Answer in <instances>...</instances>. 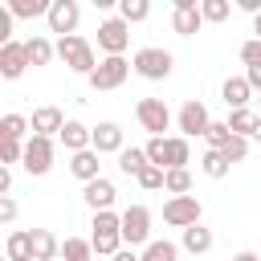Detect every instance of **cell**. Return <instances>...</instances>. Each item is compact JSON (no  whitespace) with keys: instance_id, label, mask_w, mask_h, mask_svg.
Segmentation results:
<instances>
[{"instance_id":"cell-1","label":"cell","mask_w":261,"mask_h":261,"mask_svg":"<svg viewBox=\"0 0 261 261\" xmlns=\"http://www.w3.org/2000/svg\"><path fill=\"white\" fill-rule=\"evenodd\" d=\"M94 237H90V245H94V253H102V257H114V253H122V212H94Z\"/></svg>"},{"instance_id":"cell-2","label":"cell","mask_w":261,"mask_h":261,"mask_svg":"<svg viewBox=\"0 0 261 261\" xmlns=\"http://www.w3.org/2000/svg\"><path fill=\"white\" fill-rule=\"evenodd\" d=\"M147 159L155 163V167H163V171H175V167H184L188 159H192V151H188V139L184 135H175V139H147Z\"/></svg>"},{"instance_id":"cell-3","label":"cell","mask_w":261,"mask_h":261,"mask_svg":"<svg viewBox=\"0 0 261 261\" xmlns=\"http://www.w3.org/2000/svg\"><path fill=\"white\" fill-rule=\"evenodd\" d=\"M57 57H61V61H65L73 73H86V77L98 69V61H94V45H90L86 37H77V33L57 41Z\"/></svg>"},{"instance_id":"cell-4","label":"cell","mask_w":261,"mask_h":261,"mask_svg":"<svg viewBox=\"0 0 261 261\" xmlns=\"http://www.w3.org/2000/svg\"><path fill=\"white\" fill-rule=\"evenodd\" d=\"M130 65H135L139 77H147V82H163V77L171 73L175 57H171L167 49H159V45H147V49H139V53L130 57Z\"/></svg>"},{"instance_id":"cell-5","label":"cell","mask_w":261,"mask_h":261,"mask_svg":"<svg viewBox=\"0 0 261 261\" xmlns=\"http://www.w3.org/2000/svg\"><path fill=\"white\" fill-rule=\"evenodd\" d=\"M122 245L126 249L151 245V212H147V204H130L122 212Z\"/></svg>"},{"instance_id":"cell-6","label":"cell","mask_w":261,"mask_h":261,"mask_svg":"<svg viewBox=\"0 0 261 261\" xmlns=\"http://www.w3.org/2000/svg\"><path fill=\"white\" fill-rule=\"evenodd\" d=\"M130 45V24L122 16H110L98 24V49H106V57H122Z\"/></svg>"},{"instance_id":"cell-7","label":"cell","mask_w":261,"mask_h":261,"mask_svg":"<svg viewBox=\"0 0 261 261\" xmlns=\"http://www.w3.org/2000/svg\"><path fill=\"white\" fill-rule=\"evenodd\" d=\"M130 69H135V65H130L126 57H102L98 69L90 73V86H94V90H118V86L130 77Z\"/></svg>"},{"instance_id":"cell-8","label":"cell","mask_w":261,"mask_h":261,"mask_svg":"<svg viewBox=\"0 0 261 261\" xmlns=\"http://www.w3.org/2000/svg\"><path fill=\"white\" fill-rule=\"evenodd\" d=\"M135 118H139L143 130H151V139H163V130L171 126V110H167L159 98H143V102L135 106Z\"/></svg>"},{"instance_id":"cell-9","label":"cell","mask_w":261,"mask_h":261,"mask_svg":"<svg viewBox=\"0 0 261 261\" xmlns=\"http://www.w3.org/2000/svg\"><path fill=\"white\" fill-rule=\"evenodd\" d=\"M200 200L196 196H171L167 204H163V220L171 224V228H192V224H200Z\"/></svg>"},{"instance_id":"cell-10","label":"cell","mask_w":261,"mask_h":261,"mask_svg":"<svg viewBox=\"0 0 261 261\" xmlns=\"http://www.w3.org/2000/svg\"><path fill=\"white\" fill-rule=\"evenodd\" d=\"M24 171L29 175H45L49 167H53V139H45V135H29V143H24Z\"/></svg>"},{"instance_id":"cell-11","label":"cell","mask_w":261,"mask_h":261,"mask_svg":"<svg viewBox=\"0 0 261 261\" xmlns=\"http://www.w3.org/2000/svg\"><path fill=\"white\" fill-rule=\"evenodd\" d=\"M49 33H61V37H73V29H77V20H82V8H77V0H53V8H49Z\"/></svg>"},{"instance_id":"cell-12","label":"cell","mask_w":261,"mask_h":261,"mask_svg":"<svg viewBox=\"0 0 261 261\" xmlns=\"http://www.w3.org/2000/svg\"><path fill=\"white\" fill-rule=\"evenodd\" d=\"M208 126H212L208 106L196 102V98H188V102L179 106V130H184V139H192V135H208Z\"/></svg>"},{"instance_id":"cell-13","label":"cell","mask_w":261,"mask_h":261,"mask_svg":"<svg viewBox=\"0 0 261 261\" xmlns=\"http://www.w3.org/2000/svg\"><path fill=\"white\" fill-rule=\"evenodd\" d=\"M200 24H204V16H200V0H175L171 29H175L179 37H196V33H200Z\"/></svg>"},{"instance_id":"cell-14","label":"cell","mask_w":261,"mask_h":261,"mask_svg":"<svg viewBox=\"0 0 261 261\" xmlns=\"http://www.w3.org/2000/svg\"><path fill=\"white\" fill-rule=\"evenodd\" d=\"M29 69V49H24V41H8V45H0V77H20Z\"/></svg>"},{"instance_id":"cell-15","label":"cell","mask_w":261,"mask_h":261,"mask_svg":"<svg viewBox=\"0 0 261 261\" xmlns=\"http://www.w3.org/2000/svg\"><path fill=\"white\" fill-rule=\"evenodd\" d=\"M94 151H98V155H122V151H126L122 126H118V122H98V126H94Z\"/></svg>"},{"instance_id":"cell-16","label":"cell","mask_w":261,"mask_h":261,"mask_svg":"<svg viewBox=\"0 0 261 261\" xmlns=\"http://www.w3.org/2000/svg\"><path fill=\"white\" fill-rule=\"evenodd\" d=\"M29 126H33V135H45V139H53V135H61V126H65V114H61L57 106H37V110H33V118H29Z\"/></svg>"},{"instance_id":"cell-17","label":"cell","mask_w":261,"mask_h":261,"mask_svg":"<svg viewBox=\"0 0 261 261\" xmlns=\"http://www.w3.org/2000/svg\"><path fill=\"white\" fill-rule=\"evenodd\" d=\"M57 139H61V147H65L69 155H77V151H90V147H94V130H90V126H82V122H73V118L61 126V135H57Z\"/></svg>"},{"instance_id":"cell-18","label":"cell","mask_w":261,"mask_h":261,"mask_svg":"<svg viewBox=\"0 0 261 261\" xmlns=\"http://www.w3.org/2000/svg\"><path fill=\"white\" fill-rule=\"evenodd\" d=\"M114 196H118V192H114V184H110L106 175L82 188V200H86V204H90L94 212H110V204H114Z\"/></svg>"},{"instance_id":"cell-19","label":"cell","mask_w":261,"mask_h":261,"mask_svg":"<svg viewBox=\"0 0 261 261\" xmlns=\"http://www.w3.org/2000/svg\"><path fill=\"white\" fill-rule=\"evenodd\" d=\"M102 163H98V151L90 147V151H77L73 159H69V171L82 179V184H94V179H102V171H98Z\"/></svg>"},{"instance_id":"cell-20","label":"cell","mask_w":261,"mask_h":261,"mask_svg":"<svg viewBox=\"0 0 261 261\" xmlns=\"http://www.w3.org/2000/svg\"><path fill=\"white\" fill-rule=\"evenodd\" d=\"M220 98H224L232 110H245V106H249V98H253V86H249L245 77H224V86H220Z\"/></svg>"},{"instance_id":"cell-21","label":"cell","mask_w":261,"mask_h":261,"mask_svg":"<svg viewBox=\"0 0 261 261\" xmlns=\"http://www.w3.org/2000/svg\"><path fill=\"white\" fill-rule=\"evenodd\" d=\"M4 257H8V261H33V232L12 228L8 241H4Z\"/></svg>"},{"instance_id":"cell-22","label":"cell","mask_w":261,"mask_h":261,"mask_svg":"<svg viewBox=\"0 0 261 261\" xmlns=\"http://www.w3.org/2000/svg\"><path fill=\"white\" fill-rule=\"evenodd\" d=\"M257 126H261V114H257V110H249V106L228 114V130H232V135H241V139H253V135H257Z\"/></svg>"},{"instance_id":"cell-23","label":"cell","mask_w":261,"mask_h":261,"mask_svg":"<svg viewBox=\"0 0 261 261\" xmlns=\"http://www.w3.org/2000/svg\"><path fill=\"white\" fill-rule=\"evenodd\" d=\"M61 253V241L49 228H33V261H53Z\"/></svg>"},{"instance_id":"cell-24","label":"cell","mask_w":261,"mask_h":261,"mask_svg":"<svg viewBox=\"0 0 261 261\" xmlns=\"http://www.w3.org/2000/svg\"><path fill=\"white\" fill-rule=\"evenodd\" d=\"M192 257H200V253H208L212 249V228H204V224H192V228H184V241H179Z\"/></svg>"},{"instance_id":"cell-25","label":"cell","mask_w":261,"mask_h":261,"mask_svg":"<svg viewBox=\"0 0 261 261\" xmlns=\"http://www.w3.org/2000/svg\"><path fill=\"white\" fill-rule=\"evenodd\" d=\"M24 49H29V65H49V61L57 57V45H53L49 37H29Z\"/></svg>"},{"instance_id":"cell-26","label":"cell","mask_w":261,"mask_h":261,"mask_svg":"<svg viewBox=\"0 0 261 261\" xmlns=\"http://www.w3.org/2000/svg\"><path fill=\"white\" fill-rule=\"evenodd\" d=\"M24 130H29V118L24 114H4L0 118V143H29Z\"/></svg>"},{"instance_id":"cell-27","label":"cell","mask_w":261,"mask_h":261,"mask_svg":"<svg viewBox=\"0 0 261 261\" xmlns=\"http://www.w3.org/2000/svg\"><path fill=\"white\" fill-rule=\"evenodd\" d=\"M53 0H8V12L20 16V20H33V16H49Z\"/></svg>"},{"instance_id":"cell-28","label":"cell","mask_w":261,"mask_h":261,"mask_svg":"<svg viewBox=\"0 0 261 261\" xmlns=\"http://www.w3.org/2000/svg\"><path fill=\"white\" fill-rule=\"evenodd\" d=\"M147 163H151V159H147V151H143V147H126V151L118 155V167H122V175H135V179H139V171H143Z\"/></svg>"},{"instance_id":"cell-29","label":"cell","mask_w":261,"mask_h":261,"mask_svg":"<svg viewBox=\"0 0 261 261\" xmlns=\"http://www.w3.org/2000/svg\"><path fill=\"white\" fill-rule=\"evenodd\" d=\"M61 257L65 261H94V245L82 241V237H65L61 241Z\"/></svg>"},{"instance_id":"cell-30","label":"cell","mask_w":261,"mask_h":261,"mask_svg":"<svg viewBox=\"0 0 261 261\" xmlns=\"http://www.w3.org/2000/svg\"><path fill=\"white\" fill-rule=\"evenodd\" d=\"M228 12H232V4H228V0H200V16H204L208 24H224V20H228Z\"/></svg>"},{"instance_id":"cell-31","label":"cell","mask_w":261,"mask_h":261,"mask_svg":"<svg viewBox=\"0 0 261 261\" xmlns=\"http://www.w3.org/2000/svg\"><path fill=\"white\" fill-rule=\"evenodd\" d=\"M118 16H122L126 24H139V20L151 16V4H147V0H122V4H118Z\"/></svg>"},{"instance_id":"cell-32","label":"cell","mask_w":261,"mask_h":261,"mask_svg":"<svg viewBox=\"0 0 261 261\" xmlns=\"http://www.w3.org/2000/svg\"><path fill=\"white\" fill-rule=\"evenodd\" d=\"M200 167H204V175H208V179H224V175H228V159H224L220 151H204Z\"/></svg>"},{"instance_id":"cell-33","label":"cell","mask_w":261,"mask_h":261,"mask_svg":"<svg viewBox=\"0 0 261 261\" xmlns=\"http://www.w3.org/2000/svg\"><path fill=\"white\" fill-rule=\"evenodd\" d=\"M175 257H179V245H171V241H151L143 249V261H175Z\"/></svg>"},{"instance_id":"cell-34","label":"cell","mask_w":261,"mask_h":261,"mask_svg":"<svg viewBox=\"0 0 261 261\" xmlns=\"http://www.w3.org/2000/svg\"><path fill=\"white\" fill-rule=\"evenodd\" d=\"M163 188H167L171 196H188V192H192V175H188V167H175V171H167Z\"/></svg>"},{"instance_id":"cell-35","label":"cell","mask_w":261,"mask_h":261,"mask_svg":"<svg viewBox=\"0 0 261 261\" xmlns=\"http://www.w3.org/2000/svg\"><path fill=\"white\" fill-rule=\"evenodd\" d=\"M163 179H167V171H163V167H155V163H147V167L139 171V188H143V192H159V188H163Z\"/></svg>"},{"instance_id":"cell-36","label":"cell","mask_w":261,"mask_h":261,"mask_svg":"<svg viewBox=\"0 0 261 261\" xmlns=\"http://www.w3.org/2000/svg\"><path fill=\"white\" fill-rule=\"evenodd\" d=\"M204 139H208V151H224V143L232 139V130H228V122H212Z\"/></svg>"},{"instance_id":"cell-37","label":"cell","mask_w":261,"mask_h":261,"mask_svg":"<svg viewBox=\"0 0 261 261\" xmlns=\"http://www.w3.org/2000/svg\"><path fill=\"white\" fill-rule=\"evenodd\" d=\"M220 155H224L228 163H241V159L249 155V139H241V135H232V139L224 143V151H220Z\"/></svg>"},{"instance_id":"cell-38","label":"cell","mask_w":261,"mask_h":261,"mask_svg":"<svg viewBox=\"0 0 261 261\" xmlns=\"http://www.w3.org/2000/svg\"><path fill=\"white\" fill-rule=\"evenodd\" d=\"M241 61H245V69H261V37L241 45Z\"/></svg>"},{"instance_id":"cell-39","label":"cell","mask_w":261,"mask_h":261,"mask_svg":"<svg viewBox=\"0 0 261 261\" xmlns=\"http://www.w3.org/2000/svg\"><path fill=\"white\" fill-rule=\"evenodd\" d=\"M24 159V143H0V163H20Z\"/></svg>"},{"instance_id":"cell-40","label":"cell","mask_w":261,"mask_h":261,"mask_svg":"<svg viewBox=\"0 0 261 261\" xmlns=\"http://www.w3.org/2000/svg\"><path fill=\"white\" fill-rule=\"evenodd\" d=\"M12 220H16V200L0 196V224H12Z\"/></svg>"},{"instance_id":"cell-41","label":"cell","mask_w":261,"mask_h":261,"mask_svg":"<svg viewBox=\"0 0 261 261\" xmlns=\"http://www.w3.org/2000/svg\"><path fill=\"white\" fill-rule=\"evenodd\" d=\"M8 188H12V171L0 167V196H8Z\"/></svg>"},{"instance_id":"cell-42","label":"cell","mask_w":261,"mask_h":261,"mask_svg":"<svg viewBox=\"0 0 261 261\" xmlns=\"http://www.w3.org/2000/svg\"><path fill=\"white\" fill-rule=\"evenodd\" d=\"M237 8H245L249 16H257V12H261V0H237Z\"/></svg>"},{"instance_id":"cell-43","label":"cell","mask_w":261,"mask_h":261,"mask_svg":"<svg viewBox=\"0 0 261 261\" xmlns=\"http://www.w3.org/2000/svg\"><path fill=\"white\" fill-rule=\"evenodd\" d=\"M245 82H249L253 90H261V69H245Z\"/></svg>"},{"instance_id":"cell-44","label":"cell","mask_w":261,"mask_h":261,"mask_svg":"<svg viewBox=\"0 0 261 261\" xmlns=\"http://www.w3.org/2000/svg\"><path fill=\"white\" fill-rule=\"evenodd\" d=\"M110 261H143V257H135V249H122V253H114Z\"/></svg>"},{"instance_id":"cell-45","label":"cell","mask_w":261,"mask_h":261,"mask_svg":"<svg viewBox=\"0 0 261 261\" xmlns=\"http://www.w3.org/2000/svg\"><path fill=\"white\" fill-rule=\"evenodd\" d=\"M232 261H261V257H257V253H249V249H241V253H237Z\"/></svg>"},{"instance_id":"cell-46","label":"cell","mask_w":261,"mask_h":261,"mask_svg":"<svg viewBox=\"0 0 261 261\" xmlns=\"http://www.w3.org/2000/svg\"><path fill=\"white\" fill-rule=\"evenodd\" d=\"M253 33H257V37H261V12H257V16H253Z\"/></svg>"},{"instance_id":"cell-47","label":"cell","mask_w":261,"mask_h":261,"mask_svg":"<svg viewBox=\"0 0 261 261\" xmlns=\"http://www.w3.org/2000/svg\"><path fill=\"white\" fill-rule=\"evenodd\" d=\"M253 139H257V143H261V126H257V135H253Z\"/></svg>"},{"instance_id":"cell-48","label":"cell","mask_w":261,"mask_h":261,"mask_svg":"<svg viewBox=\"0 0 261 261\" xmlns=\"http://www.w3.org/2000/svg\"><path fill=\"white\" fill-rule=\"evenodd\" d=\"M257 114H261V110H257Z\"/></svg>"}]
</instances>
